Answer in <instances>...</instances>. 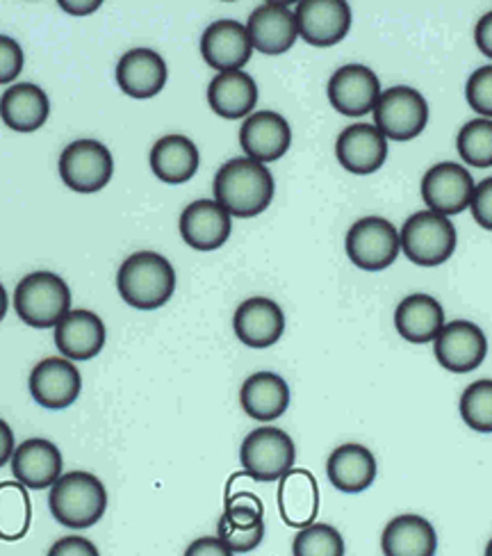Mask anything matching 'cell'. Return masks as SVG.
<instances>
[{"instance_id": "1", "label": "cell", "mask_w": 492, "mask_h": 556, "mask_svg": "<svg viewBox=\"0 0 492 556\" xmlns=\"http://www.w3.org/2000/svg\"><path fill=\"white\" fill-rule=\"evenodd\" d=\"M215 201L230 217H257L274 201L272 172L251 157L228 160L215 176Z\"/></svg>"}, {"instance_id": "2", "label": "cell", "mask_w": 492, "mask_h": 556, "mask_svg": "<svg viewBox=\"0 0 492 556\" xmlns=\"http://www.w3.org/2000/svg\"><path fill=\"white\" fill-rule=\"evenodd\" d=\"M116 290L137 311L162 308L176 292V269L155 251H137L116 271Z\"/></svg>"}, {"instance_id": "3", "label": "cell", "mask_w": 492, "mask_h": 556, "mask_svg": "<svg viewBox=\"0 0 492 556\" xmlns=\"http://www.w3.org/2000/svg\"><path fill=\"white\" fill-rule=\"evenodd\" d=\"M49 508L53 518L64 527H93L105 516L108 508L105 483L85 470L66 472L51 485Z\"/></svg>"}, {"instance_id": "4", "label": "cell", "mask_w": 492, "mask_h": 556, "mask_svg": "<svg viewBox=\"0 0 492 556\" xmlns=\"http://www.w3.org/2000/svg\"><path fill=\"white\" fill-rule=\"evenodd\" d=\"M14 311L33 329L58 327L72 313V290L53 271H33L14 290Z\"/></svg>"}, {"instance_id": "5", "label": "cell", "mask_w": 492, "mask_h": 556, "mask_svg": "<svg viewBox=\"0 0 492 556\" xmlns=\"http://www.w3.org/2000/svg\"><path fill=\"white\" fill-rule=\"evenodd\" d=\"M456 228L450 217L419 211L411 215L400 230V244L404 256L419 267H438L447 263L456 251Z\"/></svg>"}, {"instance_id": "6", "label": "cell", "mask_w": 492, "mask_h": 556, "mask_svg": "<svg viewBox=\"0 0 492 556\" xmlns=\"http://www.w3.org/2000/svg\"><path fill=\"white\" fill-rule=\"evenodd\" d=\"M294 440L283 429L276 427L253 429L240 447V463L244 472L261 483L283 479L290 470H294Z\"/></svg>"}, {"instance_id": "7", "label": "cell", "mask_w": 492, "mask_h": 556, "mask_svg": "<svg viewBox=\"0 0 492 556\" xmlns=\"http://www.w3.org/2000/svg\"><path fill=\"white\" fill-rule=\"evenodd\" d=\"M374 122L386 139L411 142L425 132L429 124V103L417 89L396 85L381 91V99L374 108Z\"/></svg>"}, {"instance_id": "8", "label": "cell", "mask_w": 492, "mask_h": 556, "mask_svg": "<svg viewBox=\"0 0 492 556\" xmlns=\"http://www.w3.org/2000/svg\"><path fill=\"white\" fill-rule=\"evenodd\" d=\"M344 249L358 269L381 271L400 256V230L386 217H363L349 228Z\"/></svg>"}, {"instance_id": "9", "label": "cell", "mask_w": 492, "mask_h": 556, "mask_svg": "<svg viewBox=\"0 0 492 556\" xmlns=\"http://www.w3.org/2000/svg\"><path fill=\"white\" fill-rule=\"evenodd\" d=\"M114 174V160L99 139H76L60 155V176L72 192H101Z\"/></svg>"}, {"instance_id": "10", "label": "cell", "mask_w": 492, "mask_h": 556, "mask_svg": "<svg viewBox=\"0 0 492 556\" xmlns=\"http://www.w3.org/2000/svg\"><path fill=\"white\" fill-rule=\"evenodd\" d=\"M475 188L472 174L458 162H440L421 178V201L431 213L452 217L470 207Z\"/></svg>"}, {"instance_id": "11", "label": "cell", "mask_w": 492, "mask_h": 556, "mask_svg": "<svg viewBox=\"0 0 492 556\" xmlns=\"http://www.w3.org/2000/svg\"><path fill=\"white\" fill-rule=\"evenodd\" d=\"M433 352L438 363L454 375H467L485 361L488 340L481 327L467 319H454L444 324L433 340Z\"/></svg>"}, {"instance_id": "12", "label": "cell", "mask_w": 492, "mask_h": 556, "mask_svg": "<svg viewBox=\"0 0 492 556\" xmlns=\"http://www.w3.org/2000/svg\"><path fill=\"white\" fill-rule=\"evenodd\" d=\"M326 94L340 114L358 119L377 108L381 99V83L369 66L344 64L328 80Z\"/></svg>"}, {"instance_id": "13", "label": "cell", "mask_w": 492, "mask_h": 556, "mask_svg": "<svg viewBox=\"0 0 492 556\" xmlns=\"http://www.w3.org/2000/svg\"><path fill=\"white\" fill-rule=\"evenodd\" d=\"M33 400L49 410H64L72 406L83 390L78 367L62 356L39 361L28 379Z\"/></svg>"}, {"instance_id": "14", "label": "cell", "mask_w": 492, "mask_h": 556, "mask_svg": "<svg viewBox=\"0 0 492 556\" xmlns=\"http://www.w3.org/2000/svg\"><path fill=\"white\" fill-rule=\"evenodd\" d=\"M294 18L303 41L328 49L349 35L351 8L344 0H303L294 10Z\"/></svg>"}, {"instance_id": "15", "label": "cell", "mask_w": 492, "mask_h": 556, "mask_svg": "<svg viewBox=\"0 0 492 556\" xmlns=\"http://www.w3.org/2000/svg\"><path fill=\"white\" fill-rule=\"evenodd\" d=\"M201 55L207 66L217 68L219 74L242 72V66L249 64L253 55L247 26L232 18L215 21L201 37Z\"/></svg>"}, {"instance_id": "16", "label": "cell", "mask_w": 492, "mask_h": 556, "mask_svg": "<svg viewBox=\"0 0 492 556\" xmlns=\"http://www.w3.org/2000/svg\"><path fill=\"white\" fill-rule=\"evenodd\" d=\"M232 331L251 350H267L286 333L283 308L267 296H251L238 306L232 317Z\"/></svg>"}, {"instance_id": "17", "label": "cell", "mask_w": 492, "mask_h": 556, "mask_svg": "<svg viewBox=\"0 0 492 556\" xmlns=\"http://www.w3.org/2000/svg\"><path fill=\"white\" fill-rule=\"evenodd\" d=\"M292 144V128L278 112H253L240 128V147L247 157L267 165L288 153Z\"/></svg>"}, {"instance_id": "18", "label": "cell", "mask_w": 492, "mask_h": 556, "mask_svg": "<svg viewBox=\"0 0 492 556\" xmlns=\"http://www.w3.org/2000/svg\"><path fill=\"white\" fill-rule=\"evenodd\" d=\"M10 468L14 479L26 485L28 491H43L62 477L64 460L55 443L46 438H30L26 443L16 445Z\"/></svg>"}, {"instance_id": "19", "label": "cell", "mask_w": 492, "mask_h": 556, "mask_svg": "<svg viewBox=\"0 0 492 556\" xmlns=\"http://www.w3.org/2000/svg\"><path fill=\"white\" fill-rule=\"evenodd\" d=\"M247 33L253 51L265 55L288 53L299 37L294 12L283 3L257 5L247 21Z\"/></svg>"}, {"instance_id": "20", "label": "cell", "mask_w": 492, "mask_h": 556, "mask_svg": "<svg viewBox=\"0 0 492 556\" xmlns=\"http://www.w3.org/2000/svg\"><path fill=\"white\" fill-rule=\"evenodd\" d=\"M340 165L356 176H369L386 165L388 139L371 124H351L336 142Z\"/></svg>"}, {"instance_id": "21", "label": "cell", "mask_w": 492, "mask_h": 556, "mask_svg": "<svg viewBox=\"0 0 492 556\" xmlns=\"http://www.w3.org/2000/svg\"><path fill=\"white\" fill-rule=\"evenodd\" d=\"M178 228L187 247L197 251H215L230 238L232 222L215 199H199L185 207Z\"/></svg>"}, {"instance_id": "22", "label": "cell", "mask_w": 492, "mask_h": 556, "mask_svg": "<svg viewBox=\"0 0 492 556\" xmlns=\"http://www.w3.org/2000/svg\"><path fill=\"white\" fill-rule=\"evenodd\" d=\"M108 340L105 321L91 311L78 308L66 313L55 327V344L68 361H91L97 358Z\"/></svg>"}, {"instance_id": "23", "label": "cell", "mask_w": 492, "mask_h": 556, "mask_svg": "<svg viewBox=\"0 0 492 556\" xmlns=\"http://www.w3.org/2000/svg\"><path fill=\"white\" fill-rule=\"evenodd\" d=\"M167 64L151 49H130L116 64V83L130 99L147 101L167 85Z\"/></svg>"}, {"instance_id": "24", "label": "cell", "mask_w": 492, "mask_h": 556, "mask_svg": "<svg viewBox=\"0 0 492 556\" xmlns=\"http://www.w3.org/2000/svg\"><path fill=\"white\" fill-rule=\"evenodd\" d=\"M326 475L338 491L356 495L367 491L377 479V458L374 454L358 445L346 443L331 452L326 460Z\"/></svg>"}, {"instance_id": "25", "label": "cell", "mask_w": 492, "mask_h": 556, "mask_svg": "<svg viewBox=\"0 0 492 556\" xmlns=\"http://www.w3.org/2000/svg\"><path fill=\"white\" fill-rule=\"evenodd\" d=\"M51 114L46 91L33 83H16L0 97V119L16 132L39 130Z\"/></svg>"}, {"instance_id": "26", "label": "cell", "mask_w": 492, "mask_h": 556, "mask_svg": "<svg viewBox=\"0 0 492 556\" xmlns=\"http://www.w3.org/2000/svg\"><path fill=\"white\" fill-rule=\"evenodd\" d=\"M240 404L253 420L274 422L290 406V386L280 375L255 372L242 383Z\"/></svg>"}, {"instance_id": "27", "label": "cell", "mask_w": 492, "mask_h": 556, "mask_svg": "<svg viewBox=\"0 0 492 556\" xmlns=\"http://www.w3.org/2000/svg\"><path fill=\"white\" fill-rule=\"evenodd\" d=\"M381 549L386 556H436V527L415 514L396 516L383 529Z\"/></svg>"}, {"instance_id": "28", "label": "cell", "mask_w": 492, "mask_h": 556, "mask_svg": "<svg viewBox=\"0 0 492 556\" xmlns=\"http://www.w3.org/2000/svg\"><path fill=\"white\" fill-rule=\"evenodd\" d=\"M444 324V311L431 294H411L394 311L396 331L413 344L433 342Z\"/></svg>"}, {"instance_id": "29", "label": "cell", "mask_w": 492, "mask_h": 556, "mask_svg": "<svg viewBox=\"0 0 492 556\" xmlns=\"http://www.w3.org/2000/svg\"><path fill=\"white\" fill-rule=\"evenodd\" d=\"M201 165L197 144L185 135L160 137L151 149V169L167 185H180L190 180Z\"/></svg>"}, {"instance_id": "30", "label": "cell", "mask_w": 492, "mask_h": 556, "mask_svg": "<svg viewBox=\"0 0 492 556\" xmlns=\"http://www.w3.org/2000/svg\"><path fill=\"white\" fill-rule=\"evenodd\" d=\"M207 103L222 119H244L257 103V85L244 72L217 74L207 87Z\"/></svg>"}, {"instance_id": "31", "label": "cell", "mask_w": 492, "mask_h": 556, "mask_svg": "<svg viewBox=\"0 0 492 556\" xmlns=\"http://www.w3.org/2000/svg\"><path fill=\"white\" fill-rule=\"evenodd\" d=\"M278 508L286 525L308 527L319 508L317 481L306 470H290L278 485Z\"/></svg>"}, {"instance_id": "32", "label": "cell", "mask_w": 492, "mask_h": 556, "mask_svg": "<svg viewBox=\"0 0 492 556\" xmlns=\"http://www.w3.org/2000/svg\"><path fill=\"white\" fill-rule=\"evenodd\" d=\"M33 506L26 485L18 481L0 483V541H21L28 534Z\"/></svg>"}, {"instance_id": "33", "label": "cell", "mask_w": 492, "mask_h": 556, "mask_svg": "<svg viewBox=\"0 0 492 556\" xmlns=\"http://www.w3.org/2000/svg\"><path fill=\"white\" fill-rule=\"evenodd\" d=\"M456 149L470 167H492V119L467 122L456 137Z\"/></svg>"}, {"instance_id": "34", "label": "cell", "mask_w": 492, "mask_h": 556, "mask_svg": "<svg viewBox=\"0 0 492 556\" xmlns=\"http://www.w3.org/2000/svg\"><path fill=\"white\" fill-rule=\"evenodd\" d=\"M344 539L331 525L313 522L294 536L292 556H344Z\"/></svg>"}, {"instance_id": "35", "label": "cell", "mask_w": 492, "mask_h": 556, "mask_svg": "<svg viewBox=\"0 0 492 556\" xmlns=\"http://www.w3.org/2000/svg\"><path fill=\"white\" fill-rule=\"evenodd\" d=\"M463 422L477 433H492V379H481L461 395Z\"/></svg>"}, {"instance_id": "36", "label": "cell", "mask_w": 492, "mask_h": 556, "mask_svg": "<svg viewBox=\"0 0 492 556\" xmlns=\"http://www.w3.org/2000/svg\"><path fill=\"white\" fill-rule=\"evenodd\" d=\"M217 539L232 552V554H249L265 539V520L253 527H236L228 525L224 518L217 525Z\"/></svg>"}, {"instance_id": "37", "label": "cell", "mask_w": 492, "mask_h": 556, "mask_svg": "<svg viewBox=\"0 0 492 556\" xmlns=\"http://www.w3.org/2000/svg\"><path fill=\"white\" fill-rule=\"evenodd\" d=\"M465 99L477 114H481V119H492V64L477 68L470 76L465 85Z\"/></svg>"}, {"instance_id": "38", "label": "cell", "mask_w": 492, "mask_h": 556, "mask_svg": "<svg viewBox=\"0 0 492 556\" xmlns=\"http://www.w3.org/2000/svg\"><path fill=\"white\" fill-rule=\"evenodd\" d=\"M263 502L257 500L251 493H238L228 497L226 502V511H224V520L228 525H236V527H253L257 522H263Z\"/></svg>"}, {"instance_id": "39", "label": "cell", "mask_w": 492, "mask_h": 556, "mask_svg": "<svg viewBox=\"0 0 492 556\" xmlns=\"http://www.w3.org/2000/svg\"><path fill=\"white\" fill-rule=\"evenodd\" d=\"M23 72V51L16 39L0 35V85L14 83Z\"/></svg>"}, {"instance_id": "40", "label": "cell", "mask_w": 492, "mask_h": 556, "mask_svg": "<svg viewBox=\"0 0 492 556\" xmlns=\"http://www.w3.org/2000/svg\"><path fill=\"white\" fill-rule=\"evenodd\" d=\"M470 207H472L475 222L492 233V176L477 185Z\"/></svg>"}, {"instance_id": "41", "label": "cell", "mask_w": 492, "mask_h": 556, "mask_svg": "<svg viewBox=\"0 0 492 556\" xmlns=\"http://www.w3.org/2000/svg\"><path fill=\"white\" fill-rule=\"evenodd\" d=\"M46 556H101L97 545L83 536H66L51 545Z\"/></svg>"}, {"instance_id": "42", "label": "cell", "mask_w": 492, "mask_h": 556, "mask_svg": "<svg viewBox=\"0 0 492 556\" xmlns=\"http://www.w3.org/2000/svg\"><path fill=\"white\" fill-rule=\"evenodd\" d=\"M185 556H236L217 536H203L190 543L185 549Z\"/></svg>"}, {"instance_id": "43", "label": "cell", "mask_w": 492, "mask_h": 556, "mask_svg": "<svg viewBox=\"0 0 492 556\" xmlns=\"http://www.w3.org/2000/svg\"><path fill=\"white\" fill-rule=\"evenodd\" d=\"M475 41L479 46V51L492 60V10L485 12L475 28Z\"/></svg>"}, {"instance_id": "44", "label": "cell", "mask_w": 492, "mask_h": 556, "mask_svg": "<svg viewBox=\"0 0 492 556\" xmlns=\"http://www.w3.org/2000/svg\"><path fill=\"white\" fill-rule=\"evenodd\" d=\"M14 450H16L14 431L10 429V425L5 420H0V468L8 466V463L12 460Z\"/></svg>"}, {"instance_id": "45", "label": "cell", "mask_w": 492, "mask_h": 556, "mask_svg": "<svg viewBox=\"0 0 492 556\" xmlns=\"http://www.w3.org/2000/svg\"><path fill=\"white\" fill-rule=\"evenodd\" d=\"M66 12H72V14H91V12H97L99 8H101V0H97V3H60Z\"/></svg>"}, {"instance_id": "46", "label": "cell", "mask_w": 492, "mask_h": 556, "mask_svg": "<svg viewBox=\"0 0 492 556\" xmlns=\"http://www.w3.org/2000/svg\"><path fill=\"white\" fill-rule=\"evenodd\" d=\"M8 308H10V299H8V292H5L3 283H0V321L5 319V315H8Z\"/></svg>"}, {"instance_id": "47", "label": "cell", "mask_w": 492, "mask_h": 556, "mask_svg": "<svg viewBox=\"0 0 492 556\" xmlns=\"http://www.w3.org/2000/svg\"><path fill=\"white\" fill-rule=\"evenodd\" d=\"M485 556H492V539H490V543L485 545Z\"/></svg>"}]
</instances>
